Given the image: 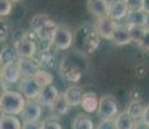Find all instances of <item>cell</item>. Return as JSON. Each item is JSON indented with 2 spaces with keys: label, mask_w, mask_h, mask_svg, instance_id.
Segmentation results:
<instances>
[{
  "label": "cell",
  "mask_w": 149,
  "mask_h": 129,
  "mask_svg": "<svg viewBox=\"0 0 149 129\" xmlns=\"http://www.w3.org/2000/svg\"><path fill=\"white\" fill-rule=\"evenodd\" d=\"M26 97L21 92L5 90L0 97V108L3 114L8 115H21L26 106Z\"/></svg>",
  "instance_id": "6da1fadb"
},
{
  "label": "cell",
  "mask_w": 149,
  "mask_h": 129,
  "mask_svg": "<svg viewBox=\"0 0 149 129\" xmlns=\"http://www.w3.org/2000/svg\"><path fill=\"white\" fill-rule=\"evenodd\" d=\"M97 115L101 120L104 119H113L118 115V103L113 96H102L100 98Z\"/></svg>",
  "instance_id": "7a4b0ae2"
},
{
  "label": "cell",
  "mask_w": 149,
  "mask_h": 129,
  "mask_svg": "<svg viewBox=\"0 0 149 129\" xmlns=\"http://www.w3.org/2000/svg\"><path fill=\"white\" fill-rule=\"evenodd\" d=\"M51 43L56 47V49L66 50L73 44V34H71V31L68 27L57 26L52 38H51Z\"/></svg>",
  "instance_id": "3957f363"
},
{
  "label": "cell",
  "mask_w": 149,
  "mask_h": 129,
  "mask_svg": "<svg viewBox=\"0 0 149 129\" xmlns=\"http://www.w3.org/2000/svg\"><path fill=\"white\" fill-rule=\"evenodd\" d=\"M43 87L36 81L34 77H24L19 84V92L26 97V99L36 101L38 97L40 96Z\"/></svg>",
  "instance_id": "277c9868"
},
{
  "label": "cell",
  "mask_w": 149,
  "mask_h": 129,
  "mask_svg": "<svg viewBox=\"0 0 149 129\" xmlns=\"http://www.w3.org/2000/svg\"><path fill=\"white\" fill-rule=\"evenodd\" d=\"M14 48H16L17 54H18V57L21 59H31L36 54V50H38L34 40L27 38H22L17 40L14 43Z\"/></svg>",
  "instance_id": "5b68a950"
},
{
  "label": "cell",
  "mask_w": 149,
  "mask_h": 129,
  "mask_svg": "<svg viewBox=\"0 0 149 129\" xmlns=\"http://www.w3.org/2000/svg\"><path fill=\"white\" fill-rule=\"evenodd\" d=\"M95 27H96V32L99 34V36H101L102 39L111 40L113 39V34L117 27V22L107 16V17H102V18H97Z\"/></svg>",
  "instance_id": "8992f818"
},
{
  "label": "cell",
  "mask_w": 149,
  "mask_h": 129,
  "mask_svg": "<svg viewBox=\"0 0 149 129\" xmlns=\"http://www.w3.org/2000/svg\"><path fill=\"white\" fill-rule=\"evenodd\" d=\"M22 74L19 70L18 62H9L4 63L1 67V80L7 84H14L21 79Z\"/></svg>",
  "instance_id": "52a82bcc"
},
{
  "label": "cell",
  "mask_w": 149,
  "mask_h": 129,
  "mask_svg": "<svg viewBox=\"0 0 149 129\" xmlns=\"http://www.w3.org/2000/svg\"><path fill=\"white\" fill-rule=\"evenodd\" d=\"M128 12H130V9H128L125 0H113V1H109L108 17H110L116 22L126 19Z\"/></svg>",
  "instance_id": "ba28073f"
},
{
  "label": "cell",
  "mask_w": 149,
  "mask_h": 129,
  "mask_svg": "<svg viewBox=\"0 0 149 129\" xmlns=\"http://www.w3.org/2000/svg\"><path fill=\"white\" fill-rule=\"evenodd\" d=\"M43 106L39 103L38 101H31V99H27V103L25 106L24 111H22L21 116L24 119V121H39L42 116V110Z\"/></svg>",
  "instance_id": "9c48e42d"
},
{
  "label": "cell",
  "mask_w": 149,
  "mask_h": 129,
  "mask_svg": "<svg viewBox=\"0 0 149 129\" xmlns=\"http://www.w3.org/2000/svg\"><path fill=\"white\" fill-rule=\"evenodd\" d=\"M60 93H58V89L54 87L53 84L51 85H47V87L43 88L40 96L38 97V101L42 106H45V107H52L53 103L56 102V99L58 98Z\"/></svg>",
  "instance_id": "30bf717a"
},
{
  "label": "cell",
  "mask_w": 149,
  "mask_h": 129,
  "mask_svg": "<svg viewBox=\"0 0 149 129\" xmlns=\"http://www.w3.org/2000/svg\"><path fill=\"white\" fill-rule=\"evenodd\" d=\"M87 9L96 18L107 17L109 12V1L108 0H87Z\"/></svg>",
  "instance_id": "8fae6325"
},
{
  "label": "cell",
  "mask_w": 149,
  "mask_h": 129,
  "mask_svg": "<svg viewBox=\"0 0 149 129\" xmlns=\"http://www.w3.org/2000/svg\"><path fill=\"white\" fill-rule=\"evenodd\" d=\"M149 22V14L143 9L130 10L126 17V25L127 26H143L147 27Z\"/></svg>",
  "instance_id": "7c38bea8"
},
{
  "label": "cell",
  "mask_w": 149,
  "mask_h": 129,
  "mask_svg": "<svg viewBox=\"0 0 149 129\" xmlns=\"http://www.w3.org/2000/svg\"><path fill=\"white\" fill-rule=\"evenodd\" d=\"M111 41L116 45H119V47H123V45H127V44H130V43H132L128 26L127 25H117Z\"/></svg>",
  "instance_id": "4fadbf2b"
},
{
  "label": "cell",
  "mask_w": 149,
  "mask_h": 129,
  "mask_svg": "<svg viewBox=\"0 0 149 129\" xmlns=\"http://www.w3.org/2000/svg\"><path fill=\"white\" fill-rule=\"evenodd\" d=\"M83 88L79 85H71L64 92V97L68 101L69 105L73 107V106H79L82 103V98H83Z\"/></svg>",
  "instance_id": "5bb4252c"
},
{
  "label": "cell",
  "mask_w": 149,
  "mask_h": 129,
  "mask_svg": "<svg viewBox=\"0 0 149 129\" xmlns=\"http://www.w3.org/2000/svg\"><path fill=\"white\" fill-rule=\"evenodd\" d=\"M99 103H100V99L97 98L96 93L90 90V92H86V93L83 94L81 106L87 114H93V112H97Z\"/></svg>",
  "instance_id": "9a60e30c"
},
{
  "label": "cell",
  "mask_w": 149,
  "mask_h": 129,
  "mask_svg": "<svg viewBox=\"0 0 149 129\" xmlns=\"http://www.w3.org/2000/svg\"><path fill=\"white\" fill-rule=\"evenodd\" d=\"M114 123H116L117 129H134V125H135V120L128 114L127 110L118 114L114 119Z\"/></svg>",
  "instance_id": "2e32d148"
},
{
  "label": "cell",
  "mask_w": 149,
  "mask_h": 129,
  "mask_svg": "<svg viewBox=\"0 0 149 129\" xmlns=\"http://www.w3.org/2000/svg\"><path fill=\"white\" fill-rule=\"evenodd\" d=\"M0 129H22V124L16 115L3 114L0 117Z\"/></svg>",
  "instance_id": "e0dca14e"
},
{
  "label": "cell",
  "mask_w": 149,
  "mask_h": 129,
  "mask_svg": "<svg viewBox=\"0 0 149 129\" xmlns=\"http://www.w3.org/2000/svg\"><path fill=\"white\" fill-rule=\"evenodd\" d=\"M18 66L21 74L24 77H34V75L36 74V71L39 70L38 66L34 63V61L31 59H18Z\"/></svg>",
  "instance_id": "ac0fdd59"
},
{
  "label": "cell",
  "mask_w": 149,
  "mask_h": 129,
  "mask_svg": "<svg viewBox=\"0 0 149 129\" xmlns=\"http://www.w3.org/2000/svg\"><path fill=\"white\" fill-rule=\"evenodd\" d=\"M71 106L68 103V101L64 97V93H62V94H60L58 98L56 99V102L53 103V106L51 107V110H52V112L56 116H64L69 112V108Z\"/></svg>",
  "instance_id": "d6986e66"
},
{
  "label": "cell",
  "mask_w": 149,
  "mask_h": 129,
  "mask_svg": "<svg viewBox=\"0 0 149 129\" xmlns=\"http://www.w3.org/2000/svg\"><path fill=\"white\" fill-rule=\"evenodd\" d=\"M71 129H95V124L91 120V117L81 114V115H77L74 117Z\"/></svg>",
  "instance_id": "ffe728a7"
},
{
  "label": "cell",
  "mask_w": 149,
  "mask_h": 129,
  "mask_svg": "<svg viewBox=\"0 0 149 129\" xmlns=\"http://www.w3.org/2000/svg\"><path fill=\"white\" fill-rule=\"evenodd\" d=\"M126 110L128 111V114H130L131 116H132V119L137 121V120L143 119V115H144V110H145V106H143L141 103L139 101H132L128 105V107L126 108Z\"/></svg>",
  "instance_id": "44dd1931"
},
{
  "label": "cell",
  "mask_w": 149,
  "mask_h": 129,
  "mask_svg": "<svg viewBox=\"0 0 149 129\" xmlns=\"http://www.w3.org/2000/svg\"><path fill=\"white\" fill-rule=\"evenodd\" d=\"M128 30H130L132 43H136L139 45L141 43V40L144 39L145 34L148 31V27H143V26H128Z\"/></svg>",
  "instance_id": "7402d4cb"
},
{
  "label": "cell",
  "mask_w": 149,
  "mask_h": 129,
  "mask_svg": "<svg viewBox=\"0 0 149 129\" xmlns=\"http://www.w3.org/2000/svg\"><path fill=\"white\" fill-rule=\"evenodd\" d=\"M34 79H35L43 88L47 87V85H51L53 83L52 74L48 72V71H45V70H38L36 74L34 75Z\"/></svg>",
  "instance_id": "603a6c76"
},
{
  "label": "cell",
  "mask_w": 149,
  "mask_h": 129,
  "mask_svg": "<svg viewBox=\"0 0 149 129\" xmlns=\"http://www.w3.org/2000/svg\"><path fill=\"white\" fill-rule=\"evenodd\" d=\"M13 3L10 0H0V16L7 17L12 12Z\"/></svg>",
  "instance_id": "cb8c5ba5"
},
{
  "label": "cell",
  "mask_w": 149,
  "mask_h": 129,
  "mask_svg": "<svg viewBox=\"0 0 149 129\" xmlns=\"http://www.w3.org/2000/svg\"><path fill=\"white\" fill-rule=\"evenodd\" d=\"M95 129H117V127L113 119H104L100 120V123L96 125Z\"/></svg>",
  "instance_id": "d4e9b609"
},
{
  "label": "cell",
  "mask_w": 149,
  "mask_h": 129,
  "mask_svg": "<svg viewBox=\"0 0 149 129\" xmlns=\"http://www.w3.org/2000/svg\"><path fill=\"white\" fill-rule=\"evenodd\" d=\"M42 129H62V127L58 121H56V120L47 119L42 123Z\"/></svg>",
  "instance_id": "484cf974"
},
{
  "label": "cell",
  "mask_w": 149,
  "mask_h": 129,
  "mask_svg": "<svg viewBox=\"0 0 149 129\" xmlns=\"http://www.w3.org/2000/svg\"><path fill=\"white\" fill-rule=\"evenodd\" d=\"M130 10L143 9V0H125Z\"/></svg>",
  "instance_id": "4316f807"
},
{
  "label": "cell",
  "mask_w": 149,
  "mask_h": 129,
  "mask_svg": "<svg viewBox=\"0 0 149 129\" xmlns=\"http://www.w3.org/2000/svg\"><path fill=\"white\" fill-rule=\"evenodd\" d=\"M22 129H42V123H39V121H24Z\"/></svg>",
  "instance_id": "83f0119b"
},
{
  "label": "cell",
  "mask_w": 149,
  "mask_h": 129,
  "mask_svg": "<svg viewBox=\"0 0 149 129\" xmlns=\"http://www.w3.org/2000/svg\"><path fill=\"white\" fill-rule=\"evenodd\" d=\"M139 47L141 48L143 50L149 52V28H148L147 34H145L144 39H143V40H141V43H140V44H139Z\"/></svg>",
  "instance_id": "f1b7e54d"
},
{
  "label": "cell",
  "mask_w": 149,
  "mask_h": 129,
  "mask_svg": "<svg viewBox=\"0 0 149 129\" xmlns=\"http://www.w3.org/2000/svg\"><path fill=\"white\" fill-rule=\"evenodd\" d=\"M134 129H149V124L145 123L143 119L135 121V125H134Z\"/></svg>",
  "instance_id": "f546056e"
},
{
  "label": "cell",
  "mask_w": 149,
  "mask_h": 129,
  "mask_svg": "<svg viewBox=\"0 0 149 129\" xmlns=\"http://www.w3.org/2000/svg\"><path fill=\"white\" fill-rule=\"evenodd\" d=\"M143 120H144L145 123H148V124H149V105H147V106H145L144 115H143Z\"/></svg>",
  "instance_id": "4dcf8cb0"
},
{
  "label": "cell",
  "mask_w": 149,
  "mask_h": 129,
  "mask_svg": "<svg viewBox=\"0 0 149 129\" xmlns=\"http://www.w3.org/2000/svg\"><path fill=\"white\" fill-rule=\"evenodd\" d=\"M143 10L149 14V0H143Z\"/></svg>",
  "instance_id": "1f68e13d"
},
{
  "label": "cell",
  "mask_w": 149,
  "mask_h": 129,
  "mask_svg": "<svg viewBox=\"0 0 149 129\" xmlns=\"http://www.w3.org/2000/svg\"><path fill=\"white\" fill-rule=\"evenodd\" d=\"M10 1H12L13 4H14V3H18V1H21V0H10Z\"/></svg>",
  "instance_id": "d6a6232c"
}]
</instances>
